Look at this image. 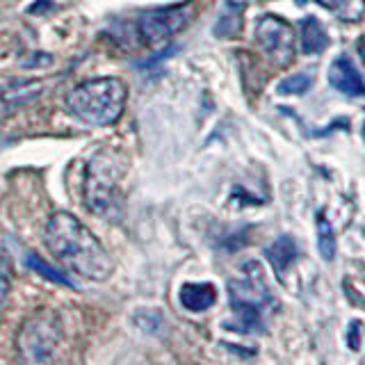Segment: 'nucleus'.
<instances>
[{
  "label": "nucleus",
  "instance_id": "f257e3e1",
  "mask_svg": "<svg viewBox=\"0 0 365 365\" xmlns=\"http://www.w3.org/2000/svg\"><path fill=\"white\" fill-rule=\"evenodd\" d=\"M43 242L60 265L87 281H108L114 262L101 240L71 212H53L43 231Z\"/></svg>",
  "mask_w": 365,
  "mask_h": 365
},
{
  "label": "nucleus",
  "instance_id": "f03ea898",
  "mask_svg": "<svg viewBox=\"0 0 365 365\" xmlns=\"http://www.w3.org/2000/svg\"><path fill=\"white\" fill-rule=\"evenodd\" d=\"M128 87L121 78H91L73 87L66 110L87 125H112L121 119Z\"/></svg>",
  "mask_w": 365,
  "mask_h": 365
},
{
  "label": "nucleus",
  "instance_id": "7ed1b4c3",
  "mask_svg": "<svg viewBox=\"0 0 365 365\" xmlns=\"http://www.w3.org/2000/svg\"><path fill=\"white\" fill-rule=\"evenodd\" d=\"M123 163L112 151H98L85 171L83 199L91 215H98L106 222H119L123 217L121 194Z\"/></svg>",
  "mask_w": 365,
  "mask_h": 365
},
{
  "label": "nucleus",
  "instance_id": "20e7f679",
  "mask_svg": "<svg viewBox=\"0 0 365 365\" xmlns=\"http://www.w3.org/2000/svg\"><path fill=\"white\" fill-rule=\"evenodd\" d=\"M62 338V322L53 311H39L23 322L16 347L26 363H46L53 359V351Z\"/></svg>",
  "mask_w": 365,
  "mask_h": 365
},
{
  "label": "nucleus",
  "instance_id": "39448f33",
  "mask_svg": "<svg viewBox=\"0 0 365 365\" xmlns=\"http://www.w3.org/2000/svg\"><path fill=\"white\" fill-rule=\"evenodd\" d=\"M190 21V7H163V9H151L144 11L137 19V34L142 37L144 43L158 46L167 41L171 34L182 30Z\"/></svg>",
  "mask_w": 365,
  "mask_h": 365
},
{
  "label": "nucleus",
  "instance_id": "423d86ee",
  "mask_svg": "<svg viewBox=\"0 0 365 365\" xmlns=\"http://www.w3.org/2000/svg\"><path fill=\"white\" fill-rule=\"evenodd\" d=\"M256 41L274 64L285 66L294 57V32L279 16H262L256 26Z\"/></svg>",
  "mask_w": 365,
  "mask_h": 365
},
{
  "label": "nucleus",
  "instance_id": "0eeeda50",
  "mask_svg": "<svg viewBox=\"0 0 365 365\" xmlns=\"http://www.w3.org/2000/svg\"><path fill=\"white\" fill-rule=\"evenodd\" d=\"M329 83L347 96H365V80L347 55H340L331 62Z\"/></svg>",
  "mask_w": 365,
  "mask_h": 365
},
{
  "label": "nucleus",
  "instance_id": "6e6552de",
  "mask_svg": "<svg viewBox=\"0 0 365 365\" xmlns=\"http://www.w3.org/2000/svg\"><path fill=\"white\" fill-rule=\"evenodd\" d=\"M180 304L192 313H203L217 302V290L212 283H185L180 288Z\"/></svg>",
  "mask_w": 365,
  "mask_h": 365
},
{
  "label": "nucleus",
  "instance_id": "1a4fd4ad",
  "mask_svg": "<svg viewBox=\"0 0 365 365\" xmlns=\"http://www.w3.org/2000/svg\"><path fill=\"white\" fill-rule=\"evenodd\" d=\"M297 256H299V251H297V245L290 235H281L277 242L267 249V260L272 262V267L279 277H283V274L288 272V267L297 260Z\"/></svg>",
  "mask_w": 365,
  "mask_h": 365
},
{
  "label": "nucleus",
  "instance_id": "9d476101",
  "mask_svg": "<svg viewBox=\"0 0 365 365\" xmlns=\"http://www.w3.org/2000/svg\"><path fill=\"white\" fill-rule=\"evenodd\" d=\"M327 46H329V37L324 26L315 16H306L302 21V51L306 55H315L322 53Z\"/></svg>",
  "mask_w": 365,
  "mask_h": 365
},
{
  "label": "nucleus",
  "instance_id": "9b49d317",
  "mask_svg": "<svg viewBox=\"0 0 365 365\" xmlns=\"http://www.w3.org/2000/svg\"><path fill=\"white\" fill-rule=\"evenodd\" d=\"M319 3L347 23H356L365 16V0H319Z\"/></svg>",
  "mask_w": 365,
  "mask_h": 365
},
{
  "label": "nucleus",
  "instance_id": "f8f14e48",
  "mask_svg": "<svg viewBox=\"0 0 365 365\" xmlns=\"http://www.w3.org/2000/svg\"><path fill=\"white\" fill-rule=\"evenodd\" d=\"M242 9H245V5L226 3L215 32L220 34V37H235V34L240 32V28H242Z\"/></svg>",
  "mask_w": 365,
  "mask_h": 365
},
{
  "label": "nucleus",
  "instance_id": "ddd939ff",
  "mask_svg": "<svg viewBox=\"0 0 365 365\" xmlns=\"http://www.w3.org/2000/svg\"><path fill=\"white\" fill-rule=\"evenodd\" d=\"M317 249H319V256L327 262L336 258V233L322 212L317 215Z\"/></svg>",
  "mask_w": 365,
  "mask_h": 365
},
{
  "label": "nucleus",
  "instance_id": "4468645a",
  "mask_svg": "<svg viewBox=\"0 0 365 365\" xmlns=\"http://www.w3.org/2000/svg\"><path fill=\"white\" fill-rule=\"evenodd\" d=\"M313 87L311 73H294L279 83V94H304Z\"/></svg>",
  "mask_w": 365,
  "mask_h": 365
},
{
  "label": "nucleus",
  "instance_id": "2eb2a0df",
  "mask_svg": "<svg viewBox=\"0 0 365 365\" xmlns=\"http://www.w3.org/2000/svg\"><path fill=\"white\" fill-rule=\"evenodd\" d=\"M9 290H11V267H9V260L5 256H0V319H3V313H5Z\"/></svg>",
  "mask_w": 365,
  "mask_h": 365
},
{
  "label": "nucleus",
  "instance_id": "dca6fc26",
  "mask_svg": "<svg viewBox=\"0 0 365 365\" xmlns=\"http://www.w3.org/2000/svg\"><path fill=\"white\" fill-rule=\"evenodd\" d=\"M28 262H30V267H34L37 272H43L46 277H48L51 281H55V283H64V285H71V281H68L66 277H62V274H57L55 269H51L48 265H46L43 260H39L34 254H30V256H28Z\"/></svg>",
  "mask_w": 365,
  "mask_h": 365
},
{
  "label": "nucleus",
  "instance_id": "f3484780",
  "mask_svg": "<svg viewBox=\"0 0 365 365\" xmlns=\"http://www.w3.org/2000/svg\"><path fill=\"white\" fill-rule=\"evenodd\" d=\"M356 329H359V324L354 322V324H351V338H349V345H351V349H356V347H359V342H356Z\"/></svg>",
  "mask_w": 365,
  "mask_h": 365
},
{
  "label": "nucleus",
  "instance_id": "a211bd4d",
  "mask_svg": "<svg viewBox=\"0 0 365 365\" xmlns=\"http://www.w3.org/2000/svg\"><path fill=\"white\" fill-rule=\"evenodd\" d=\"M359 55H361V62H363V66H365V34H363L361 41H359Z\"/></svg>",
  "mask_w": 365,
  "mask_h": 365
},
{
  "label": "nucleus",
  "instance_id": "6ab92c4d",
  "mask_svg": "<svg viewBox=\"0 0 365 365\" xmlns=\"http://www.w3.org/2000/svg\"><path fill=\"white\" fill-rule=\"evenodd\" d=\"M9 142H14V140H9V137H3V135H0V146H5V144H9Z\"/></svg>",
  "mask_w": 365,
  "mask_h": 365
},
{
  "label": "nucleus",
  "instance_id": "aec40b11",
  "mask_svg": "<svg viewBox=\"0 0 365 365\" xmlns=\"http://www.w3.org/2000/svg\"><path fill=\"white\" fill-rule=\"evenodd\" d=\"M297 3H299V5H304V3H308V0H297Z\"/></svg>",
  "mask_w": 365,
  "mask_h": 365
},
{
  "label": "nucleus",
  "instance_id": "412c9836",
  "mask_svg": "<svg viewBox=\"0 0 365 365\" xmlns=\"http://www.w3.org/2000/svg\"><path fill=\"white\" fill-rule=\"evenodd\" d=\"M363 137H365V123H363Z\"/></svg>",
  "mask_w": 365,
  "mask_h": 365
}]
</instances>
